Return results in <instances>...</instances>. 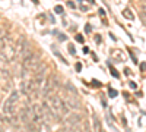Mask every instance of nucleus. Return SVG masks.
I'll return each instance as SVG.
<instances>
[{
	"instance_id": "8",
	"label": "nucleus",
	"mask_w": 146,
	"mask_h": 132,
	"mask_svg": "<svg viewBox=\"0 0 146 132\" xmlns=\"http://www.w3.org/2000/svg\"><path fill=\"white\" fill-rule=\"evenodd\" d=\"M66 87L69 88V92H70L72 95H78V91H76V88L73 87V85H72L70 82H66Z\"/></svg>"
},
{
	"instance_id": "7",
	"label": "nucleus",
	"mask_w": 146,
	"mask_h": 132,
	"mask_svg": "<svg viewBox=\"0 0 146 132\" xmlns=\"http://www.w3.org/2000/svg\"><path fill=\"white\" fill-rule=\"evenodd\" d=\"M123 16H124V18H127L129 21H133V19H135V13L131 12V9H130V7H126V9L123 10Z\"/></svg>"
},
{
	"instance_id": "5",
	"label": "nucleus",
	"mask_w": 146,
	"mask_h": 132,
	"mask_svg": "<svg viewBox=\"0 0 146 132\" xmlns=\"http://www.w3.org/2000/svg\"><path fill=\"white\" fill-rule=\"evenodd\" d=\"M64 101H66V104H67V107H69L70 110H72V109L76 110V109H79V107H80V103H79V100H78L76 95H69Z\"/></svg>"
},
{
	"instance_id": "19",
	"label": "nucleus",
	"mask_w": 146,
	"mask_h": 132,
	"mask_svg": "<svg viewBox=\"0 0 146 132\" xmlns=\"http://www.w3.org/2000/svg\"><path fill=\"white\" fill-rule=\"evenodd\" d=\"M143 15H145V16H146V9H145V10H143Z\"/></svg>"
},
{
	"instance_id": "11",
	"label": "nucleus",
	"mask_w": 146,
	"mask_h": 132,
	"mask_svg": "<svg viewBox=\"0 0 146 132\" xmlns=\"http://www.w3.org/2000/svg\"><path fill=\"white\" fill-rule=\"evenodd\" d=\"M110 70H111V74H113V75H114L115 78H118V76H120V74H118V72H117V70H115L114 68H111V66H110Z\"/></svg>"
},
{
	"instance_id": "10",
	"label": "nucleus",
	"mask_w": 146,
	"mask_h": 132,
	"mask_svg": "<svg viewBox=\"0 0 146 132\" xmlns=\"http://www.w3.org/2000/svg\"><path fill=\"white\" fill-rule=\"evenodd\" d=\"M108 95H110V97H117V91H115V90H113V88H110Z\"/></svg>"
},
{
	"instance_id": "2",
	"label": "nucleus",
	"mask_w": 146,
	"mask_h": 132,
	"mask_svg": "<svg viewBox=\"0 0 146 132\" xmlns=\"http://www.w3.org/2000/svg\"><path fill=\"white\" fill-rule=\"evenodd\" d=\"M18 100H19V92H18V91H13V92L9 95V98L5 101V104H3V112H5V115H7V116L13 115L15 106H16V101H18Z\"/></svg>"
},
{
	"instance_id": "18",
	"label": "nucleus",
	"mask_w": 146,
	"mask_h": 132,
	"mask_svg": "<svg viewBox=\"0 0 146 132\" xmlns=\"http://www.w3.org/2000/svg\"><path fill=\"white\" fill-rule=\"evenodd\" d=\"M83 53H89V49H88V47H83Z\"/></svg>"
},
{
	"instance_id": "13",
	"label": "nucleus",
	"mask_w": 146,
	"mask_h": 132,
	"mask_svg": "<svg viewBox=\"0 0 146 132\" xmlns=\"http://www.w3.org/2000/svg\"><path fill=\"white\" fill-rule=\"evenodd\" d=\"M76 40H78L79 43H83V37H82L80 34H78V35H76Z\"/></svg>"
},
{
	"instance_id": "15",
	"label": "nucleus",
	"mask_w": 146,
	"mask_h": 132,
	"mask_svg": "<svg viewBox=\"0 0 146 132\" xmlns=\"http://www.w3.org/2000/svg\"><path fill=\"white\" fill-rule=\"evenodd\" d=\"M85 31H86V32H91V25H86V27H85Z\"/></svg>"
},
{
	"instance_id": "1",
	"label": "nucleus",
	"mask_w": 146,
	"mask_h": 132,
	"mask_svg": "<svg viewBox=\"0 0 146 132\" xmlns=\"http://www.w3.org/2000/svg\"><path fill=\"white\" fill-rule=\"evenodd\" d=\"M48 98H50V101H48V104L51 106V109L60 116V117H67L69 115H70V109L67 107V104H66V101L60 97V95H57V94H51V95H48Z\"/></svg>"
},
{
	"instance_id": "6",
	"label": "nucleus",
	"mask_w": 146,
	"mask_h": 132,
	"mask_svg": "<svg viewBox=\"0 0 146 132\" xmlns=\"http://www.w3.org/2000/svg\"><path fill=\"white\" fill-rule=\"evenodd\" d=\"M92 122H94V132H102V128H101V122L98 116H96L95 113L92 115Z\"/></svg>"
},
{
	"instance_id": "12",
	"label": "nucleus",
	"mask_w": 146,
	"mask_h": 132,
	"mask_svg": "<svg viewBox=\"0 0 146 132\" xmlns=\"http://www.w3.org/2000/svg\"><path fill=\"white\" fill-rule=\"evenodd\" d=\"M57 13H63V7L62 6H56V9H54Z\"/></svg>"
},
{
	"instance_id": "3",
	"label": "nucleus",
	"mask_w": 146,
	"mask_h": 132,
	"mask_svg": "<svg viewBox=\"0 0 146 132\" xmlns=\"http://www.w3.org/2000/svg\"><path fill=\"white\" fill-rule=\"evenodd\" d=\"M41 109H42V113H44V117H45V122L48 121H62V117H60L53 109H51V106L48 104L47 101L41 103Z\"/></svg>"
},
{
	"instance_id": "17",
	"label": "nucleus",
	"mask_w": 146,
	"mask_h": 132,
	"mask_svg": "<svg viewBox=\"0 0 146 132\" xmlns=\"http://www.w3.org/2000/svg\"><path fill=\"white\" fill-rule=\"evenodd\" d=\"M80 10H83V12H86V10H88V7H86V6H80Z\"/></svg>"
},
{
	"instance_id": "16",
	"label": "nucleus",
	"mask_w": 146,
	"mask_h": 132,
	"mask_svg": "<svg viewBox=\"0 0 146 132\" xmlns=\"http://www.w3.org/2000/svg\"><path fill=\"white\" fill-rule=\"evenodd\" d=\"M80 69H82V65H80V63H78V65H76V70H78V72H79V70H80Z\"/></svg>"
},
{
	"instance_id": "14",
	"label": "nucleus",
	"mask_w": 146,
	"mask_h": 132,
	"mask_svg": "<svg viewBox=\"0 0 146 132\" xmlns=\"http://www.w3.org/2000/svg\"><path fill=\"white\" fill-rule=\"evenodd\" d=\"M67 6L70 7V9H75L76 6H75V3H73V2H67Z\"/></svg>"
},
{
	"instance_id": "9",
	"label": "nucleus",
	"mask_w": 146,
	"mask_h": 132,
	"mask_svg": "<svg viewBox=\"0 0 146 132\" xmlns=\"http://www.w3.org/2000/svg\"><path fill=\"white\" fill-rule=\"evenodd\" d=\"M69 52L72 56H76V49H75V46L73 44H69Z\"/></svg>"
},
{
	"instance_id": "4",
	"label": "nucleus",
	"mask_w": 146,
	"mask_h": 132,
	"mask_svg": "<svg viewBox=\"0 0 146 132\" xmlns=\"http://www.w3.org/2000/svg\"><path fill=\"white\" fill-rule=\"evenodd\" d=\"M16 56L18 57H21V59H23L25 56H28L29 54V43L23 38V37H21V40L16 43Z\"/></svg>"
},
{
	"instance_id": "20",
	"label": "nucleus",
	"mask_w": 146,
	"mask_h": 132,
	"mask_svg": "<svg viewBox=\"0 0 146 132\" xmlns=\"http://www.w3.org/2000/svg\"><path fill=\"white\" fill-rule=\"evenodd\" d=\"M0 132H2V129H0Z\"/></svg>"
}]
</instances>
